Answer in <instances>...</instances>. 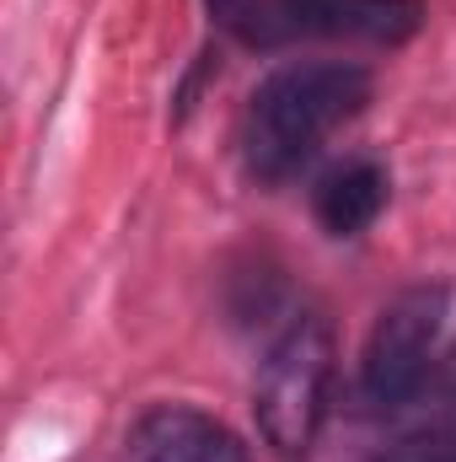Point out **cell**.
Wrapping results in <instances>:
<instances>
[{"mask_svg":"<svg viewBox=\"0 0 456 462\" xmlns=\"http://www.w3.org/2000/svg\"><path fill=\"white\" fill-rule=\"evenodd\" d=\"M370 103V76L343 60H301L279 65L247 103V167L263 183L290 178L343 118Z\"/></svg>","mask_w":456,"mask_h":462,"instance_id":"6da1fadb","label":"cell"},{"mask_svg":"<svg viewBox=\"0 0 456 462\" xmlns=\"http://www.w3.org/2000/svg\"><path fill=\"white\" fill-rule=\"evenodd\" d=\"M328 393H333V339L317 318H301L274 339L258 365L252 409L263 441L279 457H306L328 420Z\"/></svg>","mask_w":456,"mask_h":462,"instance_id":"7a4b0ae2","label":"cell"},{"mask_svg":"<svg viewBox=\"0 0 456 462\" xmlns=\"http://www.w3.org/2000/svg\"><path fill=\"white\" fill-rule=\"evenodd\" d=\"M451 339H456V296L446 285H424V291L397 296L365 339V360H360L365 398L376 409L408 403L430 382V371L441 365Z\"/></svg>","mask_w":456,"mask_h":462,"instance_id":"3957f363","label":"cell"},{"mask_svg":"<svg viewBox=\"0 0 456 462\" xmlns=\"http://www.w3.org/2000/svg\"><path fill=\"white\" fill-rule=\"evenodd\" d=\"M290 32L397 49L424 27V0H279Z\"/></svg>","mask_w":456,"mask_h":462,"instance_id":"277c9868","label":"cell"},{"mask_svg":"<svg viewBox=\"0 0 456 462\" xmlns=\"http://www.w3.org/2000/svg\"><path fill=\"white\" fill-rule=\"evenodd\" d=\"M129 457L134 462H247V447L221 420H210V414H199L188 403H161L134 425Z\"/></svg>","mask_w":456,"mask_h":462,"instance_id":"5b68a950","label":"cell"},{"mask_svg":"<svg viewBox=\"0 0 456 462\" xmlns=\"http://www.w3.org/2000/svg\"><path fill=\"white\" fill-rule=\"evenodd\" d=\"M387 167L381 162H343L333 167L323 183H317V194H312V210H317V221L323 231H333V236H354V231H365L381 210H387Z\"/></svg>","mask_w":456,"mask_h":462,"instance_id":"8992f818","label":"cell"},{"mask_svg":"<svg viewBox=\"0 0 456 462\" xmlns=\"http://www.w3.org/2000/svg\"><path fill=\"white\" fill-rule=\"evenodd\" d=\"M381 462H456V436L451 430H430V436H408L397 441Z\"/></svg>","mask_w":456,"mask_h":462,"instance_id":"52a82bcc","label":"cell"}]
</instances>
